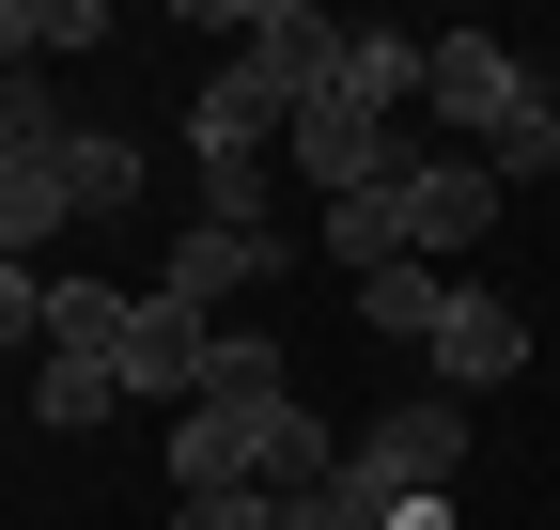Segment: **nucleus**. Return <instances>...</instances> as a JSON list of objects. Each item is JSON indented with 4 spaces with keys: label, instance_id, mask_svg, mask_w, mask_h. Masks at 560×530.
Segmentation results:
<instances>
[{
    "label": "nucleus",
    "instance_id": "obj_1",
    "mask_svg": "<svg viewBox=\"0 0 560 530\" xmlns=\"http://www.w3.org/2000/svg\"><path fill=\"white\" fill-rule=\"evenodd\" d=\"M529 94H545V79H529V62H514L499 32H436V47H420V110L452 125V157H482V141H499V125H514Z\"/></svg>",
    "mask_w": 560,
    "mask_h": 530
},
{
    "label": "nucleus",
    "instance_id": "obj_2",
    "mask_svg": "<svg viewBox=\"0 0 560 530\" xmlns=\"http://www.w3.org/2000/svg\"><path fill=\"white\" fill-rule=\"evenodd\" d=\"M202 359H219V327H202L187 297H140V312H125V344H109V375H125V406H172V422L202 406Z\"/></svg>",
    "mask_w": 560,
    "mask_h": 530
},
{
    "label": "nucleus",
    "instance_id": "obj_3",
    "mask_svg": "<svg viewBox=\"0 0 560 530\" xmlns=\"http://www.w3.org/2000/svg\"><path fill=\"white\" fill-rule=\"evenodd\" d=\"M499 204H514V187L482 172V157H420V172H405V250H420V265H467L482 234H499Z\"/></svg>",
    "mask_w": 560,
    "mask_h": 530
},
{
    "label": "nucleus",
    "instance_id": "obj_4",
    "mask_svg": "<svg viewBox=\"0 0 560 530\" xmlns=\"http://www.w3.org/2000/svg\"><path fill=\"white\" fill-rule=\"evenodd\" d=\"M265 141H296V94H280L265 62H219V79L187 94V157L219 172V157H265Z\"/></svg>",
    "mask_w": 560,
    "mask_h": 530
},
{
    "label": "nucleus",
    "instance_id": "obj_5",
    "mask_svg": "<svg viewBox=\"0 0 560 530\" xmlns=\"http://www.w3.org/2000/svg\"><path fill=\"white\" fill-rule=\"evenodd\" d=\"M280 265H296V250H280V234H249V219H187V234H172V281H156V297H187L202 327H219V297L280 281Z\"/></svg>",
    "mask_w": 560,
    "mask_h": 530
},
{
    "label": "nucleus",
    "instance_id": "obj_6",
    "mask_svg": "<svg viewBox=\"0 0 560 530\" xmlns=\"http://www.w3.org/2000/svg\"><path fill=\"white\" fill-rule=\"evenodd\" d=\"M420 359H436V390H452V406H467V390H514V375H529V312L467 281V297H452V327H436Z\"/></svg>",
    "mask_w": 560,
    "mask_h": 530
},
{
    "label": "nucleus",
    "instance_id": "obj_7",
    "mask_svg": "<svg viewBox=\"0 0 560 530\" xmlns=\"http://www.w3.org/2000/svg\"><path fill=\"white\" fill-rule=\"evenodd\" d=\"M420 47H436V32H342V62H327V110H359V125L420 110Z\"/></svg>",
    "mask_w": 560,
    "mask_h": 530
},
{
    "label": "nucleus",
    "instance_id": "obj_8",
    "mask_svg": "<svg viewBox=\"0 0 560 530\" xmlns=\"http://www.w3.org/2000/svg\"><path fill=\"white\" fill-rule=\"evenodd\" d=\"M342 297H359V327H389V344H436V327H452V297H467V265H374V281H342Z\"/></svg>",
    "mask_w": 560,
    "mask_h": 530
},
{
    "label": "nucleus",
    "instance_id": "obj_9",
    "mask_svg": "<svg viewBox=\"0 0 560 530\" xmlns=\"http://www.w3.org/2000/svg\"><path fill=\"white\" fill-rule=\"evenodd\" d=\"M62 219H79V187H62V141H47V157H0V250L32 265Z\"/></svg>",
    "mask_w": 560,
    "mask_h": 530
},
{
    "label": "nucleus",
    "instance_id": "obj_10",
    "mask_svg": "<svg viewBox=\"0 0 560 530\" xmlns=\"http://www.w3.org/2000/svg\"><path fill=\"white\" fill-rule=\"evenodd\" d=\"M342 422H312V406H265V499H312V484H342Z\"/></svg>",
    "mask_w": 560,
    "mask_h": 530
},
{
    "label": "nucleus",
    "instance_id": "obj_11",
    "mask_svg": "<svg viewBox=\"0 0 560 530\" xmlns=\"http://www.w3.org/2000/svg\"><path fill=\"white\" fill-rule=\"evenodd\" d=\"M312 250L342 265V281H374V265H405V187H359V204H327Z\"/></svg>",
    "mask_w": 560,
    "mask_h": 530
},
{
    "label": "nucleus",
    "instance_id": "obj_12",
    "mask_svg": "<svg viewBox=\"0 0 560 530\" xmlns=\"http://www.w3.org/2000/svg\"><path fill=\"white\" fill-rule=\"evenodd\" d=\"M109 406H125V375H109V359H62V344L32 359V422H62V437H94Z\"/></svg>",
    "mask_w": 560,
    "mask_h": 530
},
{
    "label": "nucleus",
    "instance_id": "obj_13",
    "mask_svg": "<svg viewBox=\"0 0 560 530\" xmlns=\"http://www.w3.org/2000/svg\"><path fill=\"white\" fill-rule=\"evenodd\" d=\"M202 406H296V375H280L265 327H219V359H202Z\"/></svg>",
    "mask_w": 560,
    "mask_h": 530
},
{
    "label": "nucleus",
    "instance_id": "obj_14",
    "mask_svg": "<svg viewBox=\"0 0 560 530\" xmlns=\"http://www.w3.org/2000/svg\"><path fill=\"white\" fill-rule=\"evenodd\" d=\"M62 187H79V219H125V204H140V141L79 125V141H62Z\"/></svg>",
    "mask_w": 560,
    "mask_h": 530
},
{
    "label": "nucleus",
    "instance_id": "obj_15",
    "mask_svg": "<svg viewBox=\"0 0 560 530\" xmlns=\"http://www.w3.org/2000/svg\"><path fill=\"white\" fill-rule=\"evenodd\" d=\"M125 312H140V297H109V281H47V344H62V359H109Z\"/></svg>",
    "mask_w": 560,
    "mask_h": 530
},
{
    "label": "nucleus",
    "instance_id": "obj_16",
    "mask_svg": "<svg viewBox=\"0 0 560 530\" xmlns=\"http://www.w3.org/2000/svg\"><path fill=\"white\" fill-rule=\"evenodd\" d=\"M482 172H499V187H529V172H560V94H529V110L499 125V141H482Z\"/></svg>",
    "mask_w": 560,
    "mask_h": 530
},
{
    "label": "nucleus",
    "instance_id": "obj_17",
    "mask_svg": "<svg viewBox=\"0 0 560 530\" xmlns=\"http://www.w3.org/2000/svg\"><path fill=\"white\" fill-rule=\"evenodd\" d=\"M0 344L47 359V265H16V250H0Z\"/></svg>",
    "mask_w": 560,
    "mask_h": 530
},
{
    "label": "nucleus",
    "instance_id": "obj_18",
    "mask_svg": "<svg viewBox=\"0 0 560 530\" xmlns=\"http://www.w3.org/2000/svg\"><path fill=\"white\" fill-rule=\"evenodd\" d=\"M202 219H249V234H280V219H265V157H219V172H202Z\"/></svg>",
    "mask_w": 560,
    "mask_h": 530
},
{
    "label": "nucleus",
    "instance_id": "obj_19",
    "mask_svg": "<svg viewBox=\"0 0 560 530\" xmlns=\"http://www.w3.org/2000/svg\"><path fill=\"white\" fill-rule=\"evenodd\" d=\"M172 530H280V499H172Z\"/></svg>",
    "mask_w": 560,
    "mask_h": 530
},
{
    "label": "nucleus",
    "instance_id": "obj_20",
    "mask_svg": "<svg viewBox=\"0 0 560 530\" xmlns=\"http://www.w3.org/2000/svg\"><path fill=\"white\" fill-rule=\"evenodd\" d=\"M389 530H452V499H405V515H389Z\"/></svg>",
    "mask_w": 560,
    "mask_h": 530
}]
</instances>
